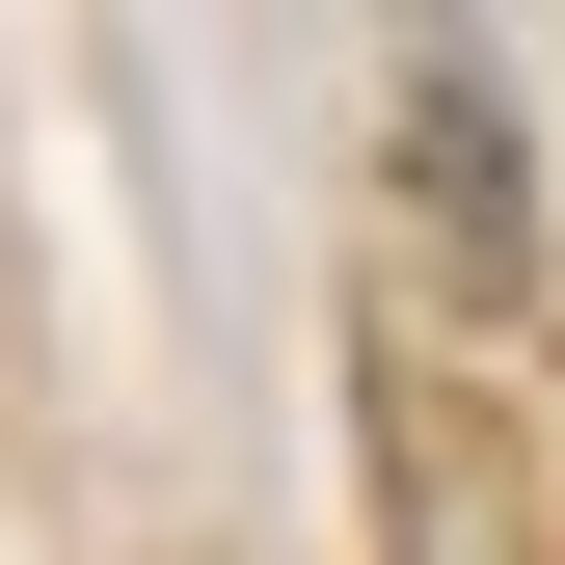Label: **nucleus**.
<instances>
[{
	"mask_svg": "<svg viewBox=\"0 0 565 565\" xmlns=\"http://www.w3.org/2000/svg\"><path fill=\"white\" fill-rule=\"evenodd\" d=\"M404 162H431V216H458V269H512V216H539V189H512V135H484L458 82H431V108H404Z\"/></svg>",
	"mask_w": 565,
	"mask_h": 565,
	"instance_id": "f257e3e1",
	"label": "nucleus"
}]
</instances>
